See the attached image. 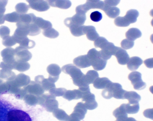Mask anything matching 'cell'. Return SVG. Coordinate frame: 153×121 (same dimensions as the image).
I'll return each mask as SVG.
<instances>
[{"label":"cell","instance_id":"obj_4","mask_svg":"<svg viewBox=\"0 0 153 121\" xmlns=\"http://www.w3.org/2000/svg\"><path fill=\"white\" fill-rule=\"evenodd\" d=\"M38 104L44 107L47 111L53 112L58 107L55 97L50 94H42L38 96Z\"/></svg>","mask_w":153,"mask_h":121},{"label":"cell","instance_id":"obj_29","mask_svg":"<svg viewBox=\"0 0 153 121\" xmlns=\"http://www.w3.org/2000/svg\"><path fill=\"white\" fill-rule=\"evenodd\" d=\"M87 10L100 9L102 10L104 6V2L100 0H88L85 4Z\"/></svg>","mask_w":153,"mask_h":121},{"label":"cell","instance_id":"obj_47","mask_svg":"<svg viewBox=\"0 0 153 121\" xmlns=\"http://www.w3.org/2000/svg\"><path fill=\"white\" fill-rule=\"evenodd\" d=\"M143 115L147 118L153 119V108L148 109L143 112Z\"/></svg>","mask_w":153,"mask_h":121},{"label":"cell","instance_id":"obj_14","mask_svg":"<svg viewBox=\"0 0 153 121\" xmlns=\"http://www.w3.org/2000/svg\"><path fill=\"white\" fill-rule=\"evenodd\" d=\"M1 55L3 58V60L7 63H12L14 61L15 59V49L11 47H7L1 52Z\"/></svg>","mask_w":153,"mask_h":121},{"label":"cell","instance_id":"obj_13","mask_svg":"<svg viewBox=\"0 0 153 121\" xmlns=\"http://www.w3.org/2000/svg\"><path fill=\"white\" fill-rule=\"evenodd\" d=\"M139 15V13L136 10L131 9L128 11L125 16L122 17L126 27L131 24L135 23Z\"/></svg>","mask_w":153,"mask_h":121},{"label":"cell","instance_id":"obj_39","mask_svg":"<svg viewBox=\"0 0 153 121\" xmlns=\"http://www.w3.org/2000/svg\"><path fill=\"white\" fill-rule=\"evenodd\" d=\"M43 35L51 38H55L58 36L59 33L53 28H51L42 31Z\"/></svg>","mask_w":153,"mask_h":121},{"label":"cell","instance_id":"obj_50","mask_svg":"<svg viewBox=\"0 0 153 121\" xmlns=\"http://www.w3.org/2000/svg\"><path fill=\"white\" fill-rule=\"evenodd\" d=\"M136 120L133 117H127L125 121H135Z\"/></svg>","mask_w":153,"mask_h":121},{"label":"cell","instance_id":"obj_46","mask_svg":"<svg viewBox=\"0 0 153 121\" xmlns=\"http://www.w3.org/2000/svg\"><path fill=\"white\" fill-rule=\"evenodd\" d=\"M120 0H104V4L105 5L112 7H115L118 4Z\"/></svg>","mask_w":153,"mask_h":121},{"label":"cell","instance_id":"obj_7","mask_svg":"<svg viewBox=\"0 0 153 121\" xmlns=\"http://www.w3.org/2000/svg\"><path fill=\"white\" fill-rule=\"evenodd\" d=\"M86 19L85 14L76 13L72 17L65 19L64 23L68 27L72 25L81 26L84 24Z\"/></svg>","mask_w":153,"mask_h":121},{"label":"cell","instance_id":"obj_9","mask_svg":"<svg viewBox=\"0 0 153 121\" xmlns=\"http://www.w3.org/2000/svg\"><path fill=\"white\" fill-rule=\"evenodd\" d=\"M26 1L29 4L30 8L39 12L46 11L50 8L46 0H27Z\"/></svg>","mask_w":153,"mask_h":121},{"label":"cell","instance_id":"obj_1","mask_svg":"<svg viewBox=\"0 0 153 121\" xmlns=\"http://www.w3.org/2000/svg\"><path fill=\"white\" fill-rule=\"evenodd\" d=\"M62 71L69 75L71 77L73 83L79 88L86 87L89 86L86 82L85 75L79 68L73 64H69L63 66L62 68Z\"/></svg>","mask_w":153,"mask_h":121},{"label":"cell","instance_id":"obj_41","mask_svg":"<svg viewBox=\"0 0 153 121\" xmlns=\"http://www.w3.org/2000/svg\"><path fill=\"white\" fill-rule=\"evenodd\" d=\"M109 42L105 38L99 37L94 41V45L96 48H99L101 49L105 47Z\"/></svg>","mask_w":153,"mask_h":121},{"label":"cell","instance_id":"obj_30","mask_svg":"<svg viewBox=\"0 0 153 121\" xmlns=\"http://www.w3.org/2000/svg\"><path fill=\"white\" fill-rule=\"evenodd\" d=\"M99 77L97 72L94 70L88 71L85 75V80L86 83L88 85L93 84L96 79Z\"/></svg>","mask_w":153,"mask_h":121},{"label":"cell","instance_id":"obj_16","mask_svg":"<svg viewBox=\"0 0 153 121\" xmlns=\"http://www.w3.org/2000/svg\"><path fill=\"white\" fill-rule=\"evenodd\" d=\"M83 32L84 35H86L87 38L91 41H94L99 37L95 27L92 26L84 25Z\"/></svg>","mask_w":153,"mask_h":121},{"label":"cell","instance_id":"obj_12","mask_svg":"<svg viewBox=\"0 0 153 121\" xmlns=\"http://www.w3.org/2000/svg\"><path fill=\"white\" fill-rule=\"evenodd\" d=\"M87 112V109L85 107L83 102L78 103L75 106L74 111L70 115L79 120L83 119Z\"/></svg>","mask_w":153,"mask_h":121},{"label":"cell","instance_id":"obj_52","mask_svg":"<svg viewBox=\"0 0 153 121\" xmlns=\"http://www.w3.org/2000/svg\"><path fill=\"white\" fill-rule=\"evenodd\" d=\"M115 121H118V120H116Z\"/></svg>","mask_w":153,"mask_h":121},{"label":"cell","instance_id":"obj_40","mask_svg":"<svg viewBox=\"0 0 153 121\" xmlns=\"http://www.w3.org/2000/svg\"><path fill=\"white\" fill-rule=\"evenodd\" d=\"M7 2V0H0V24L4 23L5 20L4 13L6 10L5 7Z\"/></svg>","mask_w":153,"mask_h":121},{"label":"cell","instance_id":"obj_48","mask_svg":"<svg viewBox=\"0 0 153 121\" xmlns=\"http://www.w3.org/2000/svg\"><path fill=\"white\" fill-rule=\"evenodd\" d=\"M153 58L147 59L144 61V63L146 66L149 68H153Z\"/></svg>","mask_w":153,"mask_h":121},{"label":"cell","instance_id":"obj_23","mask_svg":"<svg viewBox=\"0 0 153 121\" xmlns=\"http://www.w3.org/2000/svg\"><path fill=\"white\" fill-rule=\"evenodd\" d=\"M111 82L107 77H98L94 82L93 86L97 89H103L107 87Z\"/></svg>","mask_w":153,"mask_h":121},{"label":"cell","instance_id":"obj_20","mask_svg":"<svg viewBox=\"0 0 153 121\" xmlns=\"http://www.w3.org/2000/svg\"><path fill=\"white\" fill-rule=\"evenodd\" d=\"M143 63V61L140 58L134 56L129 58L128 62L127 67L131 71H135L137 70Z\"/></svg>","mask_w":153,"mask_h":121},{"label":"cell","instance_id":"obj_42","mask_svg":"<svg viewBox=\"0 0 153 121\" xmlns=\"http://www.w3.org/2000/svg\"><path fill=\"white\" fill-rule=\"evenodd\" d=\"M66 90L64 88H56L55 87L51 89L49 91L50 94L56 97L63 96Z\"/></svg>","mask_w":153,"mask_h":121},{"label":"cell","instance_id":"obj_11","mask_svg":"<svg viewBox=\"0 0 153 121\" xmlns=\"http://www.w3.org/2000/svg\"><path fill=\"white\" fill-rule=\"evenodd\" d=\"M116 47L113 43L108 42L105 47L99 51L100 57L103 59L107 61L112 55H113Z\"/></svg>","mask_w":153,"mask_h":121},{"label":"cell","instance_id":"obj_43","mask_svg":"<svg viewBox=\"0 0 153 121\" xmlns=\"http://www.w3.org/2000/svg\"><path fill=\"white\" fill-rule=\"evenodd\" d=\"M121 46L124 49H128L131 48L134 46V41H130L127 39L123 40L120 43Z\"/></svg>","mask_w":153,"mask_h":121},{"label":"cell","instance_id":"obj_51","mask_svg":"<svg viewBox=\"0 0 153 121\" xmlns=\"http://www.w3.org/2000/svg\"><path fill=\"white\" fill-rule=\"evenodd\" d=\"M4 121H5V117L4 118Z\"/></svg>","mask_w":153,"mask_h":121},{"label":"cell","instance_id":"obj_37","mask_svg":"<svg viewBox=\"0 0 153 121\" xmlns=\"http://www.w3.org/2000/svg\"><path fill=\"white\" fill-rule=\"evenodd\" d=\"M28 35L31 36H35L39 34L41 29L34 23L29 24L28 26Z\"/></svg>","mask_w":153,"mask_h":121},{"label":"cell","instance_id":"obj_8","mask_svg":"<svg viewBox=\"0 0 153 121\" xmlns=\"http://www.w3.org/2000/svg\"><path fill=\"white\" fill-rule=\"evenodd\" d=\"M15 59L18 61H27L31 58V53L27 49L20 46L15 49Z\"/></svg>","mask_w":153,"mask_h":121},{"label":"cell","instance_id":"obj_10","mask_svg":"<svg viewBox=\"0 0 153 121\" xmlns=\"http://www.w3.org/2000/svg\"><path fill=\"white\" fill-rule=\"evenodd\" d=\"M113 55L116 58L118 63L122 65L126 64L129 59L126 51L119 47H116Z\"/></svg>","mask_w":153,"mask_h":121},{"label":"cell","instance_id":"obj_35","mask_svg":"<svg viewBox=\"0 0 153 121\" xmlns=\"http://www.w3.org/2000/svg\"><path fill=\"white\" fill-rule=\"evenodd\" d=\"M20 14L16 11L4 15L5 20L10 22H17L20 18Z\"/></svg>","mask_w":153,"mask_h":121},{"label":"cell","instance_id":"obj_53","mask_svg":"<svg viewBox=\"0 0 153 121\" xmlns=\"http://www.w3.org/2000/svg\"><path fill=\"white\" fill-rule=\"evenodd\" d=\"M135 121H137L136 120Z\"/></svg>","mask_w":153,"mask_h":121},{"label":"cell","instance_id":"obj_27","mask_svg":"<svg viewBox=\"0 0 153 121\" xmlns=\"http://www.w3.org/2000/svg\"><path fill=\"white\" fill-rule=\"evenodd\" d=\"M36 17L32 13L20 15L19 20L16 23L28 25L33 22L34 20Z\"/></svg>","mask_w":153,"mask_h":121},{"label":"cell","instance_id":"obj_5","mask_svg":"<svg viewBox=\"0 0 153 121\" xmlns=\"http://www.w3.org/2000/svg\"><path fill=\"white\" fill-rule=\"evenodd\" d=\"M141 74L137 71H134L130 73L128 76V79L131 81L134 88L136 90H141L145 88L146 83L141 79Z\"/></svg>","mask_w":153,"mask_h":121},{"label":"cell","instance_id":"obj_19","mask_svg":"<svg viewBox=\"0 0 153 121\" xmlns=\"http://www.w3.org/2000/svg\"><path fill=\"white\" fill-rule=\"evenodd\" d=\"M82 92L79 89H74L72 90H66L63 97L71 101L73 100H77L82 98Z\"/></svg>","mask_w":153,"mask_h":121},{"label":"cell","instance_id":"obj_34","mask_svg":"<svg viewBox=\"0 0 153 121\" xmlns=\"http://www.w3.org/2000/svg\"><path fill=\"white\" fill-rule=\"evenodd\" d=\"M18 44H19V46L27 49L33 48L35 45V42L29 39L27 37L22 39Z\"/></svg>","mask_w":153,"mask_h":121},{"label":"cell","instance_id":"obj_31","mask_svg":"<svg viewBox=\"0 0 153 121\" xmlns=\"http://www.w3.org/2000/svg\"><path fill=\"white\" fill-rule=\"evenodd\" d=\"M53 116L60 121H68L69 116L63 110L57 108L53 112Z\"/></svg>","mask_w":153,"mask_h":121},{"label":"cell","instance_id":"obj_22","mask_svg":"<svg viewBox=\"0 0 153 121\" xmlns=\"http://www.w3.org/2000/svg\"><path fill=\"white\" fill-rule=\"evenodd\" d=\"M110 18H114L118 16L120 13L119 9L116 7H112L104 4L102 9Z\"/></svg>","mask_w":153,"mask_h":121},{"label":"cell","instance_id":"obj_49","mask_svg":"<svg viewBox=\"0 0 153 121\" xmlns=\"http://www.w3.org/2000/svg\"><path fill=\"white\" fill-rule=\"evenodd\" d=\"M68 121H80L79 120L72 117L71 116H69V118Z\"/></svg>","mask_w":153,"mask_h":121},{"label":"cell","instance_id":"obj_28","mask_svg":"<svg viewBox=\"0 0 153 121\" xmlns=\"http://www.w3.org/2000/svg\"><path fill=\"white\" fill-rule=\"evenodd\" d=\"M33 23H35L41 29L43 30L52 27V24L49 21L45 20L42 18L36 17Z\"/></svg>","mask_w":153,"mask_h":121},{"label":"cell","instance_id":"obj_2","mask_svg":"<svg viewBox=\"0 0 153 121\" xmlns=\"http://www.w3.org/2000/svg\"><path fill=\"white\" fill-rule=\"evenodd\" d=\"M126 91L122 89L120 84L111 82L107 87L102 91L101 95L104 98L107 99L112 97L117 99H124Z\"/></svg>","mask_w":153,"mask_h":121},{"label":"cell","instance_id":"obj_3","mask_svg":"<svg viewBox=\"0 0 153 121\" xmlns=\"http://www.w3.org/2000/svg\"><path fill=\"white\" fill-rule=\"evenodd\" d=\"M87 55L89 59L91 65L94 70L100 71L105 67L107 61L101 58L99 51L95 48H92L88 51Z\"/></svg>","mask_w":153,"mask_h":121},{"label":"cell","instance_id":"obj_24","mask_svg":"<svg viewBox=\"0 0 153 121\" xmlns=\"http://www.w3.org/2000/svg\"><path fill=\"white\" fill-rule=\"evenodd\" d=\"M124 99H127L128 103L136 104L139 103L141 100V97L134 91H126L124 94Z\"/></svg>","mask_w":153,"mask_h":121},{"label":"cell","instance_id":"obj_45","mask_svg":"<svg viewBox=\"0 0 153 121\" xmlns=\"http://www.w3.org/2000/svg\"><path fill=\"white\" fill-rule=\"evenodd\" d=\"M10 30L7 27L2 26L0 27V37L2 38L9 35Z\"/></svg>","mask_w":153,"mask_h":121},{"label":"cell","instance_id":"obj_25","mask_svg":"<svg viewBox=\"0 0 153 121\" xmlns=\"http://www.w3.org/2000/svg\"><path fill=\"white\" fill-rule=\"evenodd\" d=\"M142 35L140 30L137 28H132L129 29L125 33L126 39L134 41L140 38Z\"/></svg>","mask_w":153,"mask_h":121},{"label":"cell","instance_id":"obj_38","mask_svg":"<svg viewBox=\"0 0 153 121\" xmlns=\"http://www.w3.org/2000/svg\"><path fill=\"white\" fill-rule=\"evenodd\" d=\"M16 43V40L13 35H8L2 38V44L7 47H11Z\"/></svg>","mask_w":153,"mask_h":121},{"label":"cell","instance_id":"obj_44","mask_svg":"<svg viewBox=\"0 0 153 121\" xmlns=\"http://www.w3.org/2000/svg\"><path fill=\"white\" fill-rule=\"evenodd\" d=\"M90 18L91 20L93 21L97 22L102 19V15L101 13L99 12L95 11L91 14Z\"/></svg>","mask_w":153,"mask_h":121},{"label":"cell","instance_id":"obj_36","mask_svg":"<svg viewBox=\"0 0 153 121\" xmlns=\"http://www.w3.org/2000/svg\"><path fill=\"white\" fill-rule=\"evenodd\" d=\"M29 8V5L24 3H18L15 7L16 12L20 15L26 14Z\"/></svg>","mask_w":153,"mask_h":121},{"label":"cell","instance_id":"obj_21","mask_svg":"<svg viewBox=\"0 0 153 121\" xmlns=\"http://www.w3.org/2000/svg\"><path fill=\"white\" fill-rule=\"evenodd\" d=\"M49 5L62 9H67L71 6V3L69 0H46Z\"/></svg>","mask_w":153,"mask_h":121},{"label":"cell","instance_id":"obj_17","mask_svg":"<svg viewBox=\"0 0 153 121\" xmlns=\"http://www.w3.org/2000/svg\"><path fill=\"white\" fill-rule=\"evenodd\" d=\"M113 114L118 121H125L128 117L125 109V104H121L113 112Z\"/></svg>","mask_w":153,"mask_h":121},{"label":"cell","instance_id":"obj_15","mask_svg":"<svg viewBox=\"0 0 153 121\" xmlns=\"http://www.w3.org/2000/svg\"><path fill=\"white\" fill-rule=\"evenodd\" d=\"M73 63L76 66L81 68L88 67L91 66L87 55L79 56L75 58Z\"/></svg>","mask_w":153,"mask_h":121},{"label":"cell","instance_id":"obj_26","mask_svg":"<svg viewBox=\"0 0 153 121\" xmlns=\"http://www.w3.org/2000/svg\"><path fill=\"white\" fill-rule=\"evenodd\" d=\"M47 71L49 74V77L55 82L59 78L54 77V75L60 73L61 69L59 66L55 64H51L47 67Z\"/></svg>","mask_w":153,"mask_h":121},{"label":"cell","instance_id":"obj_18","mask_svg":"<svg viewBox=\"0 0 153 121\" xmlns=\"http://www.w3.org/2000/svg\"><path fill=\"white\" fill-rule=\"evenodd\" d=\"M36 77L37 83L41 86L44 91H49L51 89L56 87L54 83L51 82L48 78H45L42 75H38Z\"/></svg>","mask_w":153,"mask_h":121},{"label":"cell","instance_id":"obj_33","mask_svg":"<svg viewBox=\"0 0 153 121\" xmlns=\"http://www.w3.org/2000/svg\"><path fill=\"white\" fill-rule=\"evenodd\" d=\"M140 108L139 103L136 104L128 103L125 104V109L126 113L129 114L137 113Z\"/></svg>","mask_w":153,"mask_h":121},{"label":"cell","instance_id":"obj_32","mask_svg":"<svg viewBox=\"0 0 153 121\" xmlns=\"http://www.w3.org/2000/svg\"><path fill=\"white\" fill-rule=\"evenodd\" d=\"M84 26L72 25L68 27L71 33L74 36L79 37L84 35L83 32Z\"/></svg>","mask_w":153,"mask_h":121},{"label":"cell","instance_id":"obj_6","mask_svg":"<svg viewBox=\"0 0 153 121\" xmlns=\"http://www.w3.org/2000/svg\"><path fill=\"white\" fill-rule=\"evenodd\" d=\"M82 100L87 109L92 110L97 108L98 104L95 100L94 95L90 91H82Z\"/></svg>","mask_w":153,"mask_h":121}]
</instances>
